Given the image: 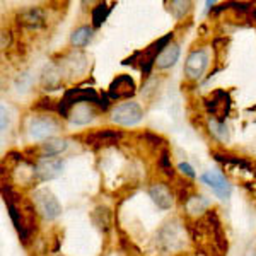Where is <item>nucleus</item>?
Segmentation results:
<instances>
[{
    "label": "nucleus",
    "instance_id": "nucleus-24",
    "mask_svg": "<svg viewBox=\"0 0 256 256\" xmlns=\"http://www.w3.org/2000/svg\"><path fill=\"white\" fill-rule=\"evenodd\" d=\"M178 171H180V174L186 176V178H190V180H195V178H196L195 169H193L192 164H188V162H180V164H178Z\"/></svg>",
    "mask_w": 256,
    "mask_h": 256
},
{
    "label": "nucleus",
    "instance_id": "nucleus-9",
    "mask_svg": "<svg viewBox=\"0 0 256 256\" xmlns=\"http://www.w3.org/2000/svg\"><path fill=\"white\" fill-rule=\"evenodd\" d=\"M64 160L58 158H40L34 164V176L40 181H52L62 176Z\"/></svg>",
    "mask_w": 256,
    "mask_h": 256
},
{
    "label": "nucleus",
    "instance_id": "nucleus-4",
    "mask_svg": "<svg viewBox=\"0 0 256 256\" xmlns=\"http://www.w3.org/2000/svg\"><path fill=\"white\" fill-rule=\"evenodd\" d=\"M210 64V53L207 48H196L193 50L192 53L186 56V62H184V77L192 82H196L204 77L205 70L208 68Z\"/></svg>",
    "mask_w": 256,
    "mask_h": 256
},
{
    "label": "nucleus",
    "instance_id": "nucleus-8",
    "mask_svg": "<svg viewBox=\"0 0 256 256\" xmlns=\"http://www.w3.org/2000/svg\"><path fill=\"white\" fill-rule=\"evenodd\" d=\"M230 106H232V101H230L229 92H226L222 89L216 90L214 96L205 102L207 111L212 114V118L218 120V122H226V118L230 113Z\"/></svg>",
    "mask_w": 256,
    "mask_h": 256
},
{
    "label": "nucleus",
    "instance_id": "nucleus-20",
    "mask_svg": "<svg viewBox=\"0 0 256 256\" xmlns=\"http://www.w3.org/2000/svg\"><path fill=\"white\" fill-rule=\"evenodd\" d=\"M92 222L94 226L98 227L99 230H102V232H108L110 227H111V212L106 207H98L94 208L92 212Z\"/></svg>",
    "mask_w": 256,
    "mask_h": 256
},
{
    "label": "nucleus",
    "instance_id": "nucleus-27",
    "mask_svg": "<svg viewBox=\"0 0 256 256\" xmlns=\"http://www.w3.org/2000/svg\"><path fill=\"white\" fill-rule=\"evenodd\" d=\"M250 256H256V251H253V253H251Z\"/></svg>",
    "mask_w": 256,
    "mask_h": 256
},
{
    "label": "nucleus",
    "instance_id": "nucleus-11",
    "mask_svg": "<svg viewBox=\"0 0 256 256\" xmlns=\"http://www.w3.org/2000/svg\"><path fill=\"white\" fill-rule=\"evenodd\" d=\"M122 138H123L122 130L104 128V130H96L86 135V144L90 147H102V146H110V144H116Z\"/></svg>",
    "mask_w": 256,
    "mask_h": 256
},
{
    "label": "nucleus",
    "instance_id": "nucleus-5",
    "mask_svg": "<svg viewBox=\"0 0 256 256\" xmlns=\"http://www.w3.org/2000/svg\"><path fill=\"white\" fill-rule=\"evenodd\" d=\"M28 132L32 140L44 142L48 138H53V135L58 132V122L50 114H36L30 120Z\"/></svg>",
    "mask_w": 256,
    "mask_h": 256
},
{
    "label": "nucleus",
    "instance_id": "nucleus-26",
    "mask_svg": "<svg viewBox=\"0 0 256 256\" xmlns=\"http://www.w3.org/2000/svg\"><path fill=\"white\" fill-rule=\"evenodd\" d=\"M250 20H251V22H253L254 26H256V7H254L253 10L250 12Z\"/></svg>",
    "mask_w": 256,
    "mask_h": 256
},
{
    "label": "nucleus",
    "instance_id": "nucleus-3",
    "mask_svg": "<svg viewBox=\"0 0 256 256\" xmlns=\"http://www.w3.org/2000/svg\"><path fill=\"white\" fill-rule=\"evenodd\" d=\"M111 122L120 126H134L142 122L144 110L137 101H125L111 108Z\"/></svg>",
    "mask_w": 256,
    "mask_h": 256
},
{
    "label": "nucleus",
    "instance_id": "nucleus-14",
    "mask_svg": "<svg viewBox=\"0 0 256 256\" xmlns=\"http://www.w3.org/2000/svg\"><path fill=\"white\" fill-rule=\"evenodd\" d=\"M180 53H181L180 44L172 41V43L169 44L168 48H164V52L158 56V60H156V67H158L159 70H168V68L174 67L176 62L180 60Z\"/></svg>",
    "mask_w": 256,
    "mask_h": 256
},
{
    "label": "nucleus",
    "instance_id": "nucleus-17",
    "mask_svg": "<svg viewBox=\"0 0 256 256\" xmlns=\"http://www.w3.org/2000/svg\"><path fill=\"white\" fill-rule=\"evenodd\" d=\"M94 28L92 26H79L76 31L70 34V44L74 48H84L92 41V36H94Z\"/></svg>",
    "mask_w": 256,
    "mask_h": 256
},
{
    "label": "nucleus",
    "instance_id": "nucleus-22",
    "mask_svg": "<svg viewBox=\"0 0 256 256\" xmlns=\"http://www.w3.org/2000/svg\"><path fill=\"white\" fill-rule=\"evenodd\" d=\"M190 10H192V2H188V0H172V2H169V12H171L174 19H183L184 16H188Z\"/></svg>",
    "mask_w": 256,
    "mask_h": 256
},
{
    "label": "nucleus",
    "instance_id": "nucleus-7",
    "mask_svg": "<svg viewBox=\"0 0 256 256\" xmlns=\"http://www.w3.org/2000/svg\"><path fill=\"white\" fill-rule=\"evenodd\" d=\"M198 180H200L204 184H207V186L214 192V195L217 198H220V200H229L230 198L232 184L229 183V180H227L220 171H216V169H214V171H207L198 178Z\"/></svg>",
    "mask_w": 256,
    "mask_h": 256
},
{
    "label": "nucleus",
    "instance_id": "nucleus-18",
    "mask_svg": "<svg viewBox=\"0 0 256 256\" xmlns=\"http://www.w3.org/2000/svg\"><path fill=\"white\" fill-rule=\"evenodd\" d=\"M207 126H208L210 135H212L217 142H220V144L229 142L230 135H229V128H227L226 122H218V120H216V118H208Z\"/></svg>",
    "mask_w": 256,
    "mask_h": 256
},
{
    "label": "nucleus",
    "instance_id": "nucleus-6",
    "mask_svg": "<svg viewBox=\"0 0 256 256\" xmlns=\"http://www.w3.org/2000/svg\"><path fill=\"white\" fill-rule=\"evenodd\" d=\"M135 92H137V86L128 74L116 76L108 88V98L111 101H130V98H134Z\"/></svg>",
    "mask_w": 256,
    "mask_h": 256
},
{
    "label": "nucleus",
    "instance_id": "nucleus-13",
    "mask_svg": "<svg viewBox=\"0 0 256 256\" xmlns=\"http://www.w3.org/2000/svg\"><path fill=\"white\" fill-rule=\"evenodd\" d=\"M183 207H184V210H186L188 216H192V217H202V218H204L205 216H207V212H208L210 202L204 195L193 193V195L186 200V204H184Z\"/></svg>",
    "mask_w": 256,
    "mask_h": 256
},
{
    "label": "nucleus",
    "instance_id": "nucleus-23",
    "mask_svg": "<svg viewBox=\"0 0 256 256\" xmlns=\"http://www.w3.org/2000/svg\"><path fill=\"white\" fill-rule=\"evenodd\" d=\"M159 169L168 178H174V168H172L171 154H169L168 148H162V150H160V156H159Z\"/></svg>",
    "mask_w": 256,
    "mask_h": 256
},
{
    "label": "nucleus",
    "instance_id": "nucleus-10",
    "mask_svg": "<svg viewBox=\"0 0 256 256\" xmlns=\"http://www.w3.org/2000/svg\"><path fill=\"white\" fill-rule=\"evenodd\" d=\"M148 196L150 200L158 205V208L160 210H171L174 207V202H176V193L172 192L171 188L168 186L166 183H152L148 186Z\"/></svg>",
    "mask_w": 256,
    "mask_h": 256
},
{
    "label": "nucleus",
    "instance_id": "nucleus-25",
    "mask_svg": "<svg viewBox=\"0 0 256 256\" xmlns=\"http://www.w3.org/2000/svg\"><path fill=\"white\" fill-rule=\"evenodd\" d=\"M10 44V32L2 31V50H6Z\"/></svg>",
    "mask_w": 256,
    "mask_h": 256
},
{
    "label": "nucleus",
    "instance_id": "nucleus-21",
    "mask_svg": "<svg viewBox=\"0 0 256 256\" xmlns=\"http://www.w3.org/2000/svg\"><path fill=\"white\" fill-rule=\"evenodd\" d=\"M111 10H113V7H110L106 2L98 4V6L92 9V12H90V18H92V24H90V26H92L94 30H99V28L104 24V20L108 19Z\"/></svg>",
    "mask_w": 256,
    "mask_h": 256
},
{
    "label": "nucleus",
    "instance_id": "nucleus-2",
    "mask_svg": "<svg viewBox=\"0 0 256 256\" xmlns=\"http://www.w3.org/2000/svg\"><path fill=\"white\" fill-rule=\"evenodd\" d=\"M31 202L34 204L40 216L43 218H46V220H55V218H58L62 216V212H64L58 198L53 195L48 188L36 190V192L32 193Z\"/></svg>",
    "mask_w": 256,
    "mask_h": 256
},
{
    "label": "nucleus",
    "instance_id": "nucleus-15",
    "mask_svg": "<svg viewBox=\"0 0 256 256\" xmlns=\"http://www.w3.org/2000/svg\"><path fill=\"white\" fill-rule=\"evenodd\" d=\"M67 147H68V142L65 138H58V137L48 138L40 146L41 158H56V156L64 154V152L67 150Z\"/></svg>",
    "mask_w": 256,
    "mask_h": 256
},
{
    "label": "nucleus",
    "instance_id": "nucleus-19",
    "mask_svg": "<svg viewBox=\"0 0 256 256\" xmlns=\"http://www.w3.org/2000/svg\"><path fill=\"white\" fill-rule=\"evenodd\" d=\"M212 158L216 159L217 162L226 164V166H238V168L244 169V171H248V172L253 171V166H251V164L248 162L246 159H242V158H234V156L218 154V152H212Z\"/></svg>",
    "mask_w": 256,
    "mask_h": 256
},
{
    "label": "nucleus",
    "instance_id": "nucleus-12",
    "mask_svg": "<svg viewBox=\"0 0 256 256\" xmlns=\"http://www.w3.org/2000/svg\"><path fill=\"white\" fill-rule=\"evenodd\" d=\"M19 24L28 30H40L46 24V19H44V12L40 9V7H31V9H26L19 14Z\"/></svg>",
    "mask_w": 256,
    "mask_h": 256
},
{
    "label": "nucleus",
    "instance_id": "nucleus-16",
    "mask_svg": "<svg viewBox=\"0 0 256 256\" xmlns=\"http://www.w3.org/2000/svg\"><path fill=\"white\" fill-rule=\"evenodd\" d=\"M94 114L96 113H94V108L90 104H79L76 108H72L68 120L72 122V125L82 126V125H88L89 122H92Z\"/></svg>",
    "mask_w": 256,
    "mask_h": 256
},
{
    "label": "nucleus",
    "instance_id": "nucleus-1",
    "mask_svg": "<svg viewBox=\"0 0 256 256\" xmlns=\"http://www.w3.org/2000/svg\"><path fill=\"white\" fill-rule=\"evenodd\" d=\"M172 38H174V32H168V34H164L162 38H159L158 41L148 44L147 48H144L142 52H138L137 67L142 70L144 76H150L152 68L156 67L158 56L164 52V48H168L169 44L172 43Z\"/></svg>",
    "mask_w": 256,
    "mask_h": 256
}]
</instances>
